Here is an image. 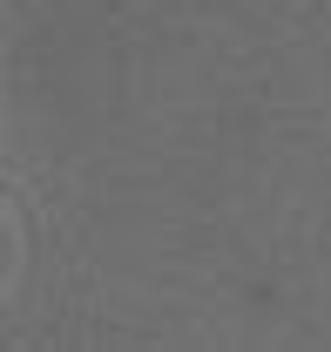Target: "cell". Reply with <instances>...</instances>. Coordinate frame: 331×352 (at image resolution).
<instances>
[]
</instances>
